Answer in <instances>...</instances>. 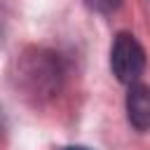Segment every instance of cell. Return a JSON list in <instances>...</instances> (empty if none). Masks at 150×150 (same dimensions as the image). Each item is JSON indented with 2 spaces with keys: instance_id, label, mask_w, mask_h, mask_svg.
Wrapping results in <instances>:
<instances>
[{
  "instance_id": "6da1fadb",
  "label": "cell",
  "mask_w": 150,
  "mask_h": 150,
  "mask_svg": "<svg viewBox=\"0 0 150 150\" xmlns=\"http://www.w3.org/2000/svg\"><path fill=\"white\" fill-rule=\"evenodd\" d=\"M110 68H112V75L124 84H134L143 75L145 49L131 33H117L110 49Z\"/></svg>"
},
{
  "instance_id": "7a4b0ae2",
  "label": "cell",
  "mask_w": 150,
  "mask_h": 150,
  "mask_svg": "<svg viewBox=\"0 0 150 150\" xmlns=\"http://www.w3.org/2000/svg\"><path fill=\"white\" fill-rule=\"evenodd\" d=\"M127 117L136 131L150 129V87L134 82L127 91Z\"/></svg>"
},
{
  "instance_id": "3957f363",
  "label": "cell",
  "mask_w": 150,
  "mask_h": 150,
  "mask_svg": "<svg viewBox=\"0 0 150 150\" xmlns=\"http://www.w3.org/2000/svg\"><path fill=\"white\" fill-rule=\"evenodd\" d=\"M87 5H91L98 12H115L120 7V0H87Z\"/></svg>"
},
{
  "instance_id": "277c9868",
  "label": "cell",
  "mask_w": 150,
  "mask_h": 150,
  "mask_svg": "<svg viewBox=\"0 0 150 150\" xmlns=\"http://www.w3.org/2000/svg\"><path fill=\"white\" fill-rule=\"evenodd\" d=\"M63 150H89V148H84V145H68V148H63Z\"/></svg>"
}]
</instances>
